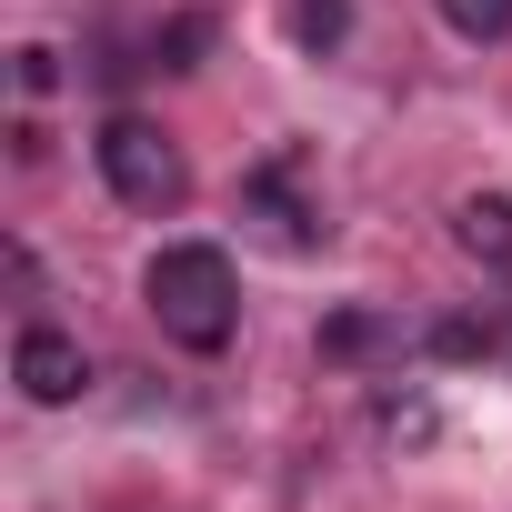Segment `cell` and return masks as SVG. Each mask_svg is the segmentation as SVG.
<instances>
[{
	"label": "cell",
	"mask_w": 512,
	"mask_h": 512,
	"mask_svg": "<svg viewBox=\"0 0 512 512\" xmlns=\"http://www.w3.org/2000/svg\"><path fill=\"white\" fill-rule=\"evenodd\" d=\"M452 241L472 251V262H512V191H472L452 211Z\"/></svg>",
	"instance_id": "5"
},
{
	"label": "cell",
	"mask_w": 512,
	"mask_h": 512,
	"mask_svg": "<svg viewBox=\"0 0 512 512\" xmlns=\"http://www.w3.org/2000/svg\"><path fill=\"white\" fill-rule=\"evenodd\" d=\"M141 302H151V322L181 352H221L241 332V282H231V251L221 241H161L151 272H141Z\"/></svg>",
	"instance_id": "1"
},
{
	"label": "cell",
	"mask_w": 512,
	"mask_h": 512,
	"mask_svg": "<svg viewBox=\"0 0 512 512\" xmlns=\"http://www.w3.org/2000/svg\"><path fill=\"white\" fill-rule=\"evenodd\" d=\"M382 342H392L382 312H342V322H322V352H332V362H362V352H382Z\"/></svg>",
	"instance_id": "8"
},
{
	"label": "cell",
	"mask_w": 512,
	"mask_h": 512,
	"mask_svg": "<svg viewBox=\"0 0 512 512\" xmlns=\"http://www.w3.org/2000/svg\"><path fill=\"white\" fill-rule=\"evenodd\" d=\"M442 21H452L462 41H502V31H512V0H442Z\"/></svg>",
	"instance_id": "9"
},
{
	"label": "cell",
	"mask_w": 512,
	"mask_h": 512,
	"mask_svg": "<svg viewBox=\"0 0 512 512\" xmlns=\"http://www.w3.org/2000/svg\"><path fill=\"white\" fill-rule=\"evenodd\" d=\"M282 31L322 61V51H342V31H352V0H282Z\"/></svg>",
	"instance_id": "6"
},
{
	"label": "cell",
	"mask_w": 512,
	"mask_h": 512,
	"mask_svg": "<svg viewBox=\"0 0 512 512\" xmlns=\"http://www.w3.org/2000/svg\"><path fill=\"white\" fill-rule=\"evenodd\" d=\"M211 31H221L211 11H181V21H161V41H151V61H161V71H191V51H211Z\"/></svg>",
	"instance_id": "7"
},
{
	"label": "cell",
	"mask_w": 512,
	"mask_h": 512,
	"mask_svg": "<svg viewBox=\"0 0 512 512\" xmlns=\"http://www.w3.org/2000/svg\"><path fill=\"white\" fill-rule=\"evenodd\" d=\"M11 81H21L31 101H41V91H61V51H51V41H21V51H11Z\"/></svg>",
	"instance_id": "10"
},
{
	"label": "cell",
	"mask_w": 512,
	"mask_h": 512,
	"mask_svg": "<svg viewBox=\"0 0 512 512\" xmlns=\"http://www.w3.org/2000/svg\"><path fill=\"white\" fill-rule=\"evenodd\" d=\"M11 382H21L31 402H71V392L91 382V362H81V342H71V332H51V322H31V332L11 342Z\"/></svg>",
	"instance_id": "4"
},
{
	"label": "cell",
	"mask_w": 512,
	"mask_h": 512,
	"mask_svg": "<svg viewBox=\"0 0 512 512\" xmlns=\"http://www.w3.org/2000/svg\"><path fill=\"white\" fill-rule=\"evenodd\" d=\"M241 221L262 231V241H282V251H312V241H322V221H312L302 191H292V161H262V171L241 181Z\"/></svg>",
	"instance_id": "3"
},
{
	"label": "cell",
	"mask_w": 512,
	"mask_h": 512,
	"mask_svg": "<svg viewBox=\"0 0 512 512\" xmlns=\"http://www.w3.org/2000/svg\"><path fill=\"white\" fill-rule=\"evenodd\" d=\"M101 181H111V201H131V211H181L191 201V171H181V151L161 141V121H141V111H111L101 121Z\"/></svg>",
	"instance_id": "2"
}]
</instances>
